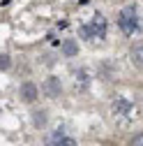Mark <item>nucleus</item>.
Returning a JSON list of instances; mask_svg holds the SVG:
<instances>
[{
    "instance_id": "10",
    "label": "nucleus",
    "mask_w": 143,
    "mask_h": 146,
    "mask_svg": "<svg viewBox=\"0 0 143 146\" xmlns=\"http://www.w3.org/2000/svg\"><path fill=\"white\" fill-rule=\"evenodd\" d=\"M129 146H143V132H141V135H136V137L129 141Z\"/></svg>"
},
{
    "instance_id": "2",
    "label": "nucleus",
    "mask_w": 143,
    "mask_h": 146,
    "mask_svg": "<svg viewBox=\"0 0 143 146\" xmlns=\"http://www.w3.org/2000/svg\"><path fill=\"white\" fill-rule=\"evenodd\" d=\"M79 35H81L83 40H88V42H102L106 37V19H104L102 14H95L92 19H90V23L81 26Z\"/></svg>"
},
{
    "instance_id": "11",
    "label": "nucleus",
    "mask_w": 143,
    "mask_h": 146,
    "mask_svg": "<svg viewBox=\"0 0 143 146\" xmlns=\"http://www.w3.org/2000/svg\"><path fill=\"white\" fill-rule=\"evenodd\" d=\"M7 67H9V56L3 53V56H0V70H7Z\"/></svg>"
},
{
    "instance_id": "7",
    "label": "nucleus",
    "mask_w": 143,
    "mask_h": 146,
    "mask_svg": "<svg viewBox=\"0 0 143 146\" xmlns=\"http://www.w3.org/2000/svg\"><path fill=\"white\" fill-rule=\"evenodd\" d=\"M62 53H65V56H76V53H79V44L72 42V40L62 42Z\"/></svg>"
},
{
    "instance_id": "3",
    "label": "nucleus",
    "mask_w": 143,
    "mask_h": 146,
    "mask_svg": "<svg viewBox=\"0 0 143 146\" xmlns=\"http://www.w3.org/2000/svg\"><path fill=\"white\" fill-rule=\"evenodd\" d=\"M111 111H113V116L115 118H132L134 114H136V109L125 100V98H115V102H113V107H111Z\"/></svg>"
},
{
    "instance_id": "6",
    "label": "nucleus",
    "mask_w": 143,
    "mask_h": 146,
    "mask_svg": "<svg viewBox=\"0 0 143 146\" xmlns=\"http://www.w3.org/2000/svg\"><path fill=\"white\" fill-rule=\"evenodd\" d=\"M21 98H23L26 102H35V100H37V86H35V84H23Z\"/></svg>"
},
{
    "instance_id": "9",
    "label": "nucleus",
    "mask_w": 143,
    "mask_h": 146,
    "mask_svg": "<svg viewBox=\"0 0 143 146\" xmlns=\"http://www.w3.org/2000/svg\"><path fill=\"white\" fill-rule=\"evenodd\" d=\"M44 123H46V114H44V111H35V125L39 127V125H44Z\"/></svg>"
},
{
    "instance_id": "5",
    "label": "nucleus",
    "mask_w": 143,
    "mask_h": 146,
    "mask_svg": "<svg viewBox=\"0 0 143 146\" xmlns=\"http://www.w3.org/2000/svg\"><path fill=\"white\" fill-rule=\"evenodd\" d=\"M129 58H132V63H134L138 70H143V42H138L136 46H132Z\"/></svg>"
},
{
    "instance_id": "8",
    "label": "nucleus",
    "mask_w": 143,
    "mask_h": 146,
    "mask_svg": "<svg viewBox=\"0 0 143 146\" xmlns=\"http://www.w3.org/2000/svg\"><path fill=\"white\" fill-rule=\"evenodd\" d=\"M46 93H49V95H58V93H60V84H58L56 77H51V79L46 81Z\"/></svg>"
},
{
    "instance_id": "1",
    "label": "nucleus",
    "mask_w": 143,
    "mask_h": 146,
    "mask_svg": "<svg viewBox=\"0 0 143 146\" xmlns=\"http://www.w3.org/2000/svg\"><path fill=\"white\" fill-rule=\"evenodd\" d=\"M118 28L127 35V37H134L143 30V16H141V9L136 5H127L122 7L120 14H118Z\"/></svg>"
},
{
    "instance_id": "4",
    "label": "nucleus",
    "mask_w": 143,
    "mask_h": 146,
    "mask_svg": "<svg viewBox=\"0 0 143 146\" xmlns=\"http://www.w3.org/2000/svg\"><path fill=\"white\" fill-rule=\"evenodd\" d=\"M49 144H51V146H76L74 139L67 137V135H62V132H53L51 139H49Z\"/></svg>"
}]
</instances>
